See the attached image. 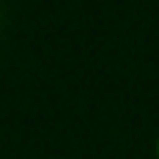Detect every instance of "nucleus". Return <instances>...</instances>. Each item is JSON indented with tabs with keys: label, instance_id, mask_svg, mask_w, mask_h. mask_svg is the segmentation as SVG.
<instances>
[{
	"label": "nucleus",
	"instance_id": "obj_1",
	"mask_svg": "<svg viewBox=\"0 0 159 159\" xmlns=\"http://www.w3.org/2000/svg\"><path fill=\"white\" fill-rule=\"evenodd\" d=\"M154 157L159 159V137H157V142H154Z\"/></svg>",
	"mask_w": 159,
	"mask_h": 159
}]
</instances>
